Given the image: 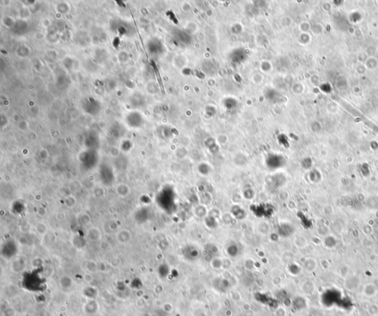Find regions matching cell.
Masks as SVG:
<instances>
[{
    "instance_id": "obj_1",
    "label": "cell",
    "mask_w": 378,
    "mask_h": 316,
    "mask_svg": "<svg viewBox=\"0 0 378 316\" xmlns=\"http://www.w3.org/2000/svg\"><path fill=\"white\" fill-rule=\"evenodd\" d=\"M131 239V234L128 230H122L116 235V239L120 244H127Z\"/></svg>"
},
{
    "instance_id": "obj_2",
    "label": "cell",
    "mask_w": 378,
    "mask_h": 316,
    "mask_svg": "<svg viewBox=\"0 0 378 316\" xmlns=\"http://www.w3.org/2000/svg\"><path fill=\"white\" fill-rule=\"evenodd\" d=\"M377 292V287L374 285V284H367V285H366L364 286L363 287V294L366 296L368 297H372L374 296L375 295H376V293Z\"/></svg>"
},
{
    "instance_id": "obj_3",
    "label": "cell",
    "mask_w": 378,
    "mask_h": 316,
    "mask_svg": "<svg viewBox=\"0 0 378 316\" xmlns=\"http://www.w3.org/2000/svg\"><path fill=\"white\" fill-rule=\"evenodd\" d=\"M87 238L90 241H98L101 238V233L97 227H92L87 232Z\"/></svg>"
},
{
    "instance_id": "obj_4",
    "label": "cell",
    "mask_w": 378,
    "mask_h": 316,
    "mask_svg": "<svg viewBox=\"0 0 378 316\" xmlns=\"http://www.w3.org/2000/svg\"><path fill=\"white\" fill-rule=\"evenodd\" d=\"M338 241L336 238L333 236H328L325 237L324 240H323V245L329 249H332L337 246Z\"/></svg>"
},
{
    "instance_id": "obj_5",
    "label": "cell",
    "mask_w": 378,
    "mask_h": 316,
    "mask_svg": "<svg viewBox=\"0 0 378 316\" xmlns=\"http://www.w3.org/2000/svg\"><path fill=\"white\" fill-rule=\"evenodd\" d=\"M306 268L308 270H309V271H313L316 268V262H315V260H313V259H309L306 262Z\"/></svg>"
},
{
    "instance_id": "obj_6",
    "label": "cell",
    "mask_w": 378,
    "mask_h": 316,
    "mask_svg": "<svg viewBox=\"0 0 378 316\" xmlns=\"http://www.w3.org/2000/svg\"><path fill=\"white\" fill-rule=\"evenodd\" d=\"M321 176L318 172H316V171L312 172L311 175H310V180H312V182H319L320 180H321Z\"/></svg>"
},
{
    "instance_id": "obj_7",
    "label": "cell",
    "mask_w": 378,
    "mask_h": 316,
    "mask_svg": "<svg viewBox=\"0 0 378 316\" xmlns=\"http://www.w3.org/2000/svg\"><path fill=\"white\" fill-rule=\"evenodd\" d=\"M37 231H38L39 234H40L41 235H44L48 231V228H47L46 225H44V223H39L38 226H37Z\"/></svg>"
},
{
    "instance_id": "obj_8",
    "label": "cell",
    "mask_w": 378,
    "mask_h": 316,
    "mask_svg": "<svg viewBox=\"0 0 378 316\" xmlns=\"http://www.w3.org/2000/svg\"><path fill=\"white\" fill-rule=\"evenodd\" d=\"M373 251H374V253H375V254L378 256V245L375 246V247H374Z\"/></svg>"
}]
</instances>
